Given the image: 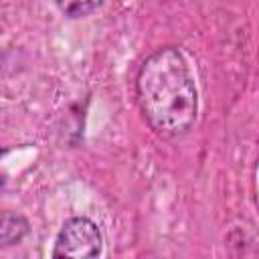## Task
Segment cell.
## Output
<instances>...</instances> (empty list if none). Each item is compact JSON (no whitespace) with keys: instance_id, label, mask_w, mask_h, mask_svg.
<instances>
[{"instance_id":"cell-1","label":"cell","mask_w":259,"mask_h":259,"mask_svg":"<svg viewBox=\"0 0 259 259\" xmlns=\"http://www.w3.org/2000/svg\"><path fill=\"white\" fill-rule=\"evenodd\" d=\"M136 95L148 125L162 138L190 130L198 111V93L184 55L176 47L152 53L136 77Z\"/></svg>"},{"instance_id":"cell-2","label":"cell","mask_w":259,"mask_h":259,"mask_svg":"<svg viewBox=\"0 0 259 259\" xmlns=\"http://www.w3.org/2000/svg\"><path fill=\"white\" fill-rule=\"evenodd\" d=\"M101 253V233L99 227L87 217H71L61 227L53 257L89 259Z\"/></svg>"},{"instance_id":"cell-3","label":"cell","mask_w":259,"mask_h":259,"mask_svg":"<svg viewBox=\"0 0 259 259\" xmlns=\"http://www.w3.org/2000/svg\"><path fill=\"white\" fill-rule=\"evenodd\" d=\"M30 227L28 221L12 210H0V249L18 245L26 235Z\"/></svg>"},{"instance_id":"cell-4","label":"cell","mask_w":259,"mask_h":259,"mask_svg":"<svg viewBox=\"0 0 259 259\" xmlns=\"http://www.w3.org/2000/svg\"><path fill=\"white\" fill-rule=\"evenodd\" d=\"M103 0H57L59 10L69 18H83L97 10Z\"/></svg>"}]
</instances>
